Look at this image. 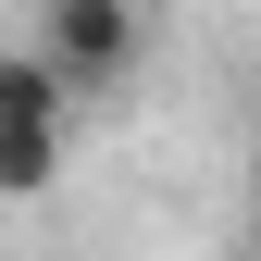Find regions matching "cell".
Instances as JSON below:
<instances>
[{
    "label": "cell",
    "instance_id": "obj_2",
    "mask_svg": "<svg viewBox=\"0 0 261 261\" xmlns=\"http://www.w3.org/2000/svg\"><path fill=\"white\" fill-rule=\"evenodd\" d=\"M25 50L87 100V87H124L149 62V13H137V0H38V38H25Z\"/></svg>",
    "mask_w": 261,
    "mask_h": 261
},
{
    "label": "cell",
    "instance_id": "obj_1",
    "mask_svg": "<svg viewBox=\"0 0 261 261\" xmlns=\"http://www.w3.org/2000/svg\"><path fill=\"white\" fill-rule=\"evenodd\" d=\"M75 162V87L38 50H0V199H38Z\"/></svg>",
    "mask_w": 261,
    "mask_h": 261
}]
</instances>
